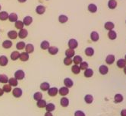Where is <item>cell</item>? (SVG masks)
<instances>
[{
  "label": "cell",
  "instance_id": "6da1fadb",
  "mask_svg": "<svg viewBox=\"0 0 126 116\" xmlns=\"http://www.w3.org/2000/svg\"><path fill=\"white\" fill-rule=\"evenodd\" d=\"M25 77V73L23 70H17L15 73V78H16L17 81H21Z\"/></svg>",
  "mask_w": 126,
  "mask_h": 116
},
{
  "label": "cell",
  "instance_id": "7a4b0ae2",
  "mask_svg": "<svg viewBox=\"0 0 126 116\" xmlns=\"http://www.w3.org/2000/svg\"><path fill=\"white\" fill-rule=\"evenodd\" d=\"M68 46H69V49L75 50V49L78 46V43L75 39H70L69 43H68Z\"/></svg>",
  "mask_w": 126,
  "mask_h": 116
},
{
  "label": "cell",
  "instance_id": "3957f363",
  "mask_svg": "<svg viewBox=\"0 0 126 116\" xmlns=\"http://www.w3.org/2000/svg\"><path fill=\"white\" fill-rule=\"evenodd\" d=\"M12 95L15 98H20L22 96V90L19 87H15V89H13Z\"/></svg>",
  "mask_w": 126,
  "mask_h": 116
},
{
  "label": "cell",
  "instance_id": "277c9868",
  "mask_svg": "<svg viewBox=\"0 0 126 116\" xmlns=\"http://www.w3.org/2000/svg\"><path fill=\"white\" fill-rule=\"evenodd\" d=\"M47 92H48V95L49 96H56L58 94V90L56 87H50L47 90Z\"/></svg>",
  "mask_w": 126,
  "mask_h": 116
},
{
  "label": "cell",
  "instance_id": "5b68a950",
  "mask_svg": "<svg viewBox=\"0 0 126 116\" xmlns=\"http://www.w3.org/2000/svg\"><path fill=\"white\" fill-rule=\"evenodd\" d=\"M28 35V32L26 29H21L20 30L19 33H17V37H19L21 39H25Z\"/></svg>",
  "mask_w": 126,
  "mask_h": 116
},
{
  "label": "cell",
  "instance_id": "8992f818",
  "mask_svg": "<svg viewBox=\"0 0 126 116\" xmlns=\"http://www.w3.org/2000/svg\"><path fill=\"white\" fill-rule=\"evenodd\" d=\"M69 93V89L66 87H62L59 90H58V93L62 96H65L66 95H68Z\"/></svg>",
  "mask_w": 126,
  "mask_h": 116
},
{
  "label": "cell",
  "instance_id": "52a82bcc",
  "mask_svg": "<svg viewBox=\"0 0 126 116\" xmlns=\"http://www.w3.org/2000/svg\"><path fill=\"white\" fill-rule=\"evenodd\" d=\"M8 63V59L6 55H1L0 56V66L5 67Z\"/></svg>",
  "mask_w": 126,
  "mask_h": 116
},
{
  "label": "cell",
  "instance_id": "ba28073f",
  "mask_svg": "<svg viewBox=\"0 0 126 116\" xmlns=\"http://www.w3.org/2000/svg\"><path fill=\"white\" fill-rule=\"evenodd\" d=\"M45 11H46V8L42 5H40L36 8V13L37 15H43Z\"/></svg>",
  "mask_w": 126,
  "mask_h": 116
},
{
  "label": "cell",
  "instance_id": "9c48e42d",
  "mask_svg": "<svg viewBox=\"0 0 126 116\" xmlns=\"http://www.w3.org/2000/svg\"><path fill=\"white\" fill-rule=\"evenodd\" d=\"M48 52L52 55H55L58 52V48L56 46H49L48 49Z\"/></svg>",
  "mask_w": 126,
  "mask_h": 116
},
{
  "label": "cell",
  "instance_id": "30bf717a",
  "mask_svg": "<svg viewBox=\"0 0 126 116\" xmlns=\"http://www.w3.org/2000/svg\"><path fill=\"white\" fill-rule=\"evenodd\" d=\"M19 59L21 61H27L29 59V54L28 52H21L20 53V56H19Z\"/></svg>",
  "mask_w": 126,
  "mask_h": 116
},
{
  "label": "cell",
  "instance_id": "8fae6325",
  "mask_svg": "<svg viewBox=\"0 0 126 116\" xmlns=\"http://www.w3.org/2000/svg\"><path fill=\"white\" fill-rule=\"evenodd\" d=\"M25 51L26 52H28V54H30V53H33L34 51V46L33 44L31 43H28L25 46Z\"/></svg>",
  "mask_w": 126,
  "mask_h": 116
},
{
  "label": "cell",
  "instance_id": "7c38bea8",
  "mask_svg": "<svg viewBox=\"0 0 126 116\" xmlns=\"http://www.w3.org/2000/svg\"><path fill=\"white\" fill-rule=\"evenodd\" d=\"M32 22H33L32 17L29 16V15L26 16V17H24V20H23V23H24V24L25 26H29V25H30Z\"/></svg>",
  "mask_w": 126,
  "mask_h": 116
},
{
  "label": "cell",
  "instance_id": "4fadbf2b",
  "mask_svg": "<svg viewBox=\"0 0 126 116\" xmlns=\"http://www.w3.org/2000/svg\"><path fill=\"white\" fill-rule=\"evenodd\" d=\"M64 84H65V87H68V88H71L73 87L74 82L71 78H65L64 80Z\"/></svg>",
  "mask_w": 126,
  "mask_h": 116
},
{
  "label": "cell",
  "instance_id": "5bb4252c",
  "mask_svg": "<svg viewBox=\"0 0 126 116\" xmlns=\"http://www.w3.org/2000/svg\"><path fill=\"white\" fill-rule=\"evenodd\" d=\"M99 38H100V36H99V33L97 32V31H93L91 33V40L93 42H97L99 40Z\"/></svg>",
  "mask_w": 126,
  "mask_h": 116
},
{
  "label": "cell",
  "instance_id": "9a60e30c",
  "mask_svg": "<svg viewBox=\"0 0 126 116\" xmlns=\"http://www.w3.org/2000/svg\"><path fill=\"white\" fill-rule=\"evenodd\" d=\"M8 37L11 39H15L17 37V33L15 30H10L8 32Z\"/></svg>",
  "mask_w": 126,
  "mask_h": 116
},
{
  "label": "cell",
  "instance_id": "2e32d148",
  "mask_svg": "<svg viewBox=\"0 0 126 116\" xmlns=\"http://www.w3.org/2000/svg\"><path fill=\"white\" fill-rule=\"evenodd\" d=\"M60 105L62 106V107H67L69 106V100L68 98H66L65 96L62 97L61 100H60Z\"/></svg>",
  "mask_w": 126,
  "mask_h": 116
},
{
  "label": "cell",
  "instance_id": "e0dca14e",
  "mask_svg": "<svg viewBox=\"0 0 126 116\" xmlns=\"http://www.w3.org/2000/svg\"><path fill=\"white\" fill-rule=\"evenodd\" d=\"M99 71H100V73L103 75H105L108 73V71H109V68H108V67L106 65H101L100 68H99Z\"/></svg>",
  "mask_w": 126,
  "mask_h": 116
},
{
  "label": "cell",
  "instance_id": "ac0fdd59",
  "mask_svg": "<svg viewBox=\"0 0 126 116\" xmlns=\"http://www.w3.org/2000/svg\"><path fill=\"white\" fill-rule=\"evenodd\" d=\"M17 18H18V16L16 14V13H11V14L8 15V20L11 22H15L17 21Z\"/></svg>",
  "mask_w": 126,
  "mask_h": 116
},
{
  "label": "cell",
  "instance_id": "d6986e66",
  "mask_svg": "<svg viewBox=\"0 0 126 116\" xmlns=\"http://www.w3.org/2000/svg\"><path fill=\"white\" fill-rule=\"evenodd\" d=\"M19 56H20V52H17V51H14V52H11L10 58L12 61H16L19 59Z\"/></svg>",
  "mask_w": 126,
  "mask_h": 116
},
{
  "label": "cell",
  "instance_id": "ffe728a7",
  "mask_svg": "<svg viewBox=\"0 0 126 116\" xmlns=\"http://www.w3.org/2000/svg\"><path fill=\"white\" fill-rule=\"evenodd\" d=\"M8 84H9L11 87H17V84H18V81H17L16 78L12 77V78L8 79Z\"/></svg>",
  "mask_w": 126,
  "mask_h": 116
},
{
  "label": "cell",
  "instance_id": "44dd1931",
  "mask_svg": "<svg viewBox=\"0 0 126 116\" xmlns=\"http://www.w3.org/2000/svg\"><path fill=\"white\" fill-rule=\"evenodd\" d=\"M115 61V56L113 55H109L106 58V62L108 65L113 64Z\"/></svg>",
  "mask_w": 126,
  "mask_h": 116
},
{
  "label": "cell",
  "instance_id": "7402d4cb",
  "mask_svg": "<svg viewBox=\"0 0 126 116\" xmlns=\"http://www.w3.org/2000/svg\"><path fill=\"white\" fill-rule=\"evenodd\" d=\"M65 56L68 58H72L74 56L75 52L74 50H71V49H68V50H65Z\"/></svg>",
  "mask_w": 126,
  "mask_h": 116
},
{
  "label": "cell",
  "instance_id": "603a6c76",
  "mask_svg": "<svg viewBox=\"0 0 126 116\" xmlns=\"http://www.w3.org/2000/svg\"><path fill=\"white\" fill-rule=\"evenodd\" d=\"M84 77L89 78V77H91L93 75V71L91 68H87L86 70H84Z\"/></svg>",
  "mask_w": 126,
  "mask_h": 116
},
{
  "label": "cell",
  "instance_id": "cb8c5ba5",
  "mask_svg": "<svg viewBox=\"0 0 126 116\" xmlns=\"http://www.w3.org/2000/svg\"><path fill=\"white\" fill-rule=\"evenodd\" d=\"M72 61L74 63V65H80L83 61V59L80 55H75L74 56V59H72Z\"/></svg>",
  "mask_w": 126,
  "mask_h": 116
},
{
  "label": "cell",
  "instance_id": "d4e9b609",
  "mask_svg": "<svg viewBox=\"0 0 126 116\" xmlns=\"http://www.w3.org/2000/svg\"><path fill=\"white\" fill-rule=\"evenodd\" d=\"M46 111H49V112H52L54 110L56 109V105H54L53 103H47L46 105Z\"/></svg>",
  "mask_w": 126,
  "mask_h": 116
},
{
  "label": "cell",
  "instance_id": "484cf974",
  "mask_svg": "<svg viewBox=\"0 0 126 116\" xmlns=\"http://www.w3.org/2000/svg\"><path fill=\"white\" fill-rule=\"evenodd\" d=\"M85 55L87 56H93L94 55V50L92 47H87L86 50H85Z\"/></svg>",
  "mask_w": 126,
  "mask_h": 116
},
{
  "label": "cell",
  "instance_id": "4316f807",
  "mask_svg": "<svg viewBox=\"0 0 126 116\" xmlns=\"http://www.w3.org/2000/svg\"><path fill=\"white\" fill-rule=\"evenodd\" d=\"M88 11L91 13H95L97 11V7L95 4L91 3L88 6Z\"/></svg>",
  "mask_w": 126,
  "mask_h": 116
},
{
  "label": "cell",
  "instance_id": "83f0119b",
  "mask_svg": "<svg viewBox=\"0 0 126 116\" xmlns=\"http://www.w3.org/2000/svg\"><path fill=\"white\" fill-rule=\"evenodd\" d=\"M117 6V2L115 0H109L108 2V7H109L110 9H115Z\"/></svg>",
  "mask_w": 126,
  "mask_h": 116
},
{
  "label": "cell",
  "instance_id": "f1b7e54d",
  "mask_svg": "<svg viewBox=\"0 0 126 116\" xmlns=\"http://www.w3.org/2000/svg\"><path fill=\"white\" fill-rule=\"evenodd\" d=\"M71 71L74 74H78L80 72V68L78 65H74L71 67Z\"/></svg>",
  "mask_w": 126,
  "mask_h": 116
},
{
  "label": "cell",
  "instance_id": "f546056e",
  "mask_svg": "<svg viewBox=\"0 0 126 116\" xmlns=\"http://www.w3.org/2000/svg\"><path fill=\"white\" fill-rule=\"evenodd\" d=\"M69 20L68 16H66L65 15H61L58 17V21L60 22L61 24H65L67 21Z\"/></svg>",
  "mask_w": 126,
  "mask_h": 116
},
{
  "label": "cell",
  "instance_id": "4dcf8cb0",
  "mask_svg": "<svg viewBox=\"0 0 126 116\" xmlns=\"http://www.w3.org/2000/svg\"><path fill=\"white\" fill-rule=\"evenodd\" d=\"M49 88H50V86H49V83L47 82H43L40 84V89L43 91H47Z\"/></svg>",
  "mask_w": 126,
  "mask_h": 116
},
{
  "label": "cell",
  "instance_id": "1f68e13d",
  "mask_svg": "<svg viewBox=\"0 0 126 116\" xmlns=\"http://www.w3.org/2000/svg\"><path fill=\"white\" fill-rule=\"evenodd\" d=\"M46 100H44V99H40L39 101H37V105L38 108H40V109H42V108H45L46 105Z\"/></svg>",
  "mask_w": 126,
  "mask_h": 116
},
{
  "label": "cell",
  "instance_id": "d6a6232c",
  "mask_svg": "<svg viewBox=\"0 0 126 116\" xmlns=\"http://www.w3.org/2000/svg\"><path fill=\"white\" fill-rule=\"evenodd\" d=\"M108 37H109L110 39L113 40V39H115L117 37V33L116 32H115L114 30H109V33H108Z\"/></svg>",
  "mask_w": 126,
  "mask_h": 116
},
{
  "label": "cell",
  "instance_id": "836d02e7",
  "mask_svg": "<svg viewBox=\"0 0 126 116\" xmlns=\"http://www.w3.org/2000/svg\"><path fill=\"white\" fill-rule=\"evenodd\" d=\"M84 101L87 104H91L93 102V97L92 95H90V94H87L84 96Z\"/></svg>",
  "mask_w": 126,
  "mask_h": 116
},
{
  "label": "cell",
  "instance_id": "e575fe53",
  "mask_svg": "<svg viewBox=\"0 0 126 116\" xmlns=\"http://www.w3.org/2000/svg\"><path fill=\"white\" fill-rule=\"evenodd\" d=\"M13 45V43L11 40H5L2 43V47L4 49H10Z\"/></svg>",
  "mask_w": 126,
  "mask_h": 116
},
{
  "label": "cell",
  "instance_id": "d590c367",
  "mask_svg": "<svg viewBox=\"0 0 126 116\" xmlns=\"http://www.w3.org/2000/svg\"><path fill=\"white\" fill-rule=\"evenodd\" d=\"M8 81V77L6 74H0V83L6 84Z\"/></svg>",
  "mask_w": 126,
  "mask_h": 116
},
{
  "label": "cell",
  "instance_id": "8d00e7d4",
  "mask_svg": "<svg viewBox=\"0 0 126 116\" xmlns=\"http://www.w3.org/2000/svg\"><path fill=\"white\" fill-rule=\"evenodd\" d=\"M15 28H16L17 29L21 30V29H23V28H24V23H23V21L17 20V21L15 22Z\"/></svg>",
  "mask_w": 126,
  "mask_h": 116
},
{
  "label": "cell",
  "instance_id": "74e56055",
  "mask_svg": "<svg viewBox=\"0 0 126 116\" xmlns=\"http://www.w3.org/2000/svg\"><path fill=\"white\" fill-rule=\"evenodd\" d=\"M8 13L6 11H1L0 12V20L1 21H6L8 18Z\"/></svg>",
  "mask_w": 126,
  "mask_h": 116
},
{
  "label": "cell",
  "instance_id": "f35d334b",
  "mask_svg": "<svg viewBox=\"0 0 126 116\" xmlns=\"http://www.w3.org/2000/svg\"><path fill=\"white\" fill-rule=\"evenodd\" d=\"M49 46H49V43L48 41H46V40H43L41 43V44H40V47H41V49H42V50H48Z\"/></svg>",
  "mask_w": 126,
  "mask_h": 116
},
{
  "label": "cell",
  "instance_id": "ab89813d",
  "mask_svg": "<svg viewBox=\"0 0 126 116\" xmlns=\"http://www.w3.org/2000/svg\"><path fill=\"white\" fill-rule=\"evenodd\" d=\"M117 66H118L119 68H125V67L126 66V61L125 59L118 60V61H117Z\"/></svg>",
  "mask_w": 126,
  "mask_h": 116
},
{
  "label": "cell",
  "instance_id": "60d3db41",
  "mask_svg": "<svg viewBox=\"0 0 126 116\" xmlns=\"http://www.w3.org/2000/svg\"><path fill=\"white\" fill-rule=\"evenodd\" d=\"M114 100H115V103H119V102H121L123 101V96L122 95L119 94V93H118V94H116L114 97Z\"/></svg>",
  "mask_w": 126,
  "mask_h": 116
},
{
  "label": "cell",
  "instance_id": "b9f144b4",
  "mask_svg": "<svg viewBox=\"0 0 126 116\" xmlns=\"http://www.w3.org/2000/svg\"><path fill=\"white\" fill-rule=\"evenodd\" d=\"M114 27H115L114 24L111 21H108L105 24V28L108 30H112L114 28Z\"/></svg>",
  "mask_w": 126,
  "mask_h": 116
},
{
  "label": "cell",
  "instance_id": "7bdbcfd3",
  "mask_svg": "<svg viewBox=\"0 0 126 116\" xmlns=\"http://www.w3.org/2000/svg\"><path fill=\"white\" fill-rule=\"evenodd\" d=\"M42 98H43V94L41 92H37L34 94V99L36 101H39L40 99H42Z\"/></svg>",
  "mask_w": 126,
  "mask_h": 116
},
{
  "label": "cell",
  "instance_id": "ee69618b",
  "mask_svg": "<svg viewBox=\"0 0 126 116\" xmlns=\"http://www.w3.org/2000/svg\"><path fill=\"white\" fill-rule=\"evenodd\" d=\"M25 46H26L25 43L23 41H21L16 44V48H17V50H22L25 48Z\"/></svg>",
  "mask_w": 126,
  "mask_h": 116
},
{
  "label": "cell",
  "instance_id": "f6af8a7d",
  "mask_svg": "<svg viewBox=\"0 0 126 116\" xmlns=\"http://www.w3.org/2000/svg\"><path fill=\"white\" fill-rule=\"evenodd\" d=\"M2 89V90L4 91V93H10L12 90L11 87L9 85V84H6V83L3 86V87Z\"/></svg>",
  "mask_w": 126,
  "mask_h": 116
},
{
  "label": "cell",
  "instance_id": "bcb514c9",
  "mask_svg": "<svg viewBox=\"0 0 126 116\" xmlns=\"http://www.w3.org/2000/svg\"><path fill=\"white\" fill-rule=\"evenodd\" d=\"M72 59H71V58H68V57H65L64 59V64L67 66L71 65V63H72Z\"/></svg>",
  "mask_w": 126,
  "mask_h": 116
},
{
  "label": "cell",
  "instance_id": "7dc6e473",
  "mask_svg": "<svg viewBox=\"0 0 126 116\" xmlns=\"http://www.w3.org/2000/svg\"><path fill=\"white\" fill-rule=\"evenodd\" d=\"M80 70H86L87 68H88V63L86 61H82L80 64Z\"/></svg>",
  "mask_w": 126,
  "mask_h": 116
},
{
  "label": "cell",
  "instance_id": "c3c4849f",
  "mask_svg": "<svg viewBox=\"0 0 126 116\" xmlns=\"http://www.w3.org/2000/svg\"><path fill=\"white\" fill-rule=\"evenodd\" d=\"M74 116H85V114L84 111L78 110L74 112Z\"/></svg>",
  "mask_w": 126,
  "mask_h": 116
},
{
  "label": "cell",
  "instance_id": "681fc988",
  "mask_svg": "<svg viewBox=\"0 0 126 116\" xmlns=\"http://www.w3.org/2000/svg\"><path fill=\"white\" fill-rule=\"evenodd\" d=\"M121 116H126V109H123L121 111Z\"/></svg>",
  "mask_w": 126,
  "mask_h": 116
},
{
  "label": "cell",
  "instance_id": "f907efd6",
  "mask_svg": "<svg viewBox=\"0 0 126 116\" xmlns=\"http://www.w3.org/2000/svg\"><path fill=\"white\" fill-rule=\"evenodd\" d=\"M44 116H53V115H52V114L51 112H49V111H46V112L45 113Z\"/></svg>",
  "mask_w": 126,
  "mask_h": 116
},
{
  "label": "cell",
  "instance_id": "816d5d0a",
  "mask_svg": "<svg viewBox=\"0 0 126 116\" xmlns=\"http://www.w3.org/2000/svg\"><path fill=\"white\" fill-rule=\"evenodd\" d=\"M4 94V91L2 90V89L0 88V96H2Z\"/></svg>",
  "mask_w": 126,
  "mask_h": 116
},
{
  "label": "cell",
  "instance_id": "f5cc1de1",
  "mask_svg": "<svg viewBox=\"0 0 126 116\" xmlns=\"http://www.w3.org/2000/svg\"><path fill=\"white\" fill-rule=\"evenodd\" d=\"M20 3H24V2H27V0H17Z\"/></svg>",
  "mask_w": 126,
  "mask_h": 116
},
{
  "label": "cell",
  "instance_id": "db71d44e",
  "mask_svg": "<svg viewBox=\"0 0 126 116\" xmlns=\"http://www.w3.org/2000/svg\"><path fill=\"white\" fill-rule=\"evenodd\" d=\"M124 73L126 74V66H125V68H124Z\"/></svg>",
  "mask_w": 126,
  "mask_h": 116
},
{
  "label": "cell",
  "instance_id": "11a10c76",
  "mask_svg": "<svg viewBox=\"0 0 126 116\" xmlns=\"http://www.w3.org/2000/svg\"><path fill=\"white\" fill-rule=\"evenodd\" d=\"M1 9H2V6H1V5H0V11H1Z\"/></svg>",
  "mask_w": 126,
  "mask_h": 116
},
{
  "label": "cell",
  "instance_id": "9f6ffc18",
  "mask_svg": "<svg viewBox=\"0 0 126 116\" xmlns=\"http://www.w3.org/2000/svg\"><path fill=\"white\" fill-rule=\"evenodd\" d=\"M125 60L126 61V55H125Z\"/></svg>",
  "mask_w": 126,
  "mask_h": 116
}]
</instances>
